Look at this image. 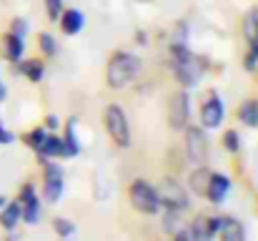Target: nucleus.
<instances>
[{
	"mask_svg": "<svg viewBox=\"0 0 258 241\" xmlns=\"http://www.w3.org/2000/svg\"><path fill=\"white\" fill-rule=\"evenodd\" d=\"M221 224H223V216H198V219L190 224L188 234H190V239L208 241V239H213V236H218Z\"/></svg>",
	"mask_w": 258,
	"mask_h": 241,
	"instance_id": "obj_11",
	"label": "nucleus"
},
{
	"mask_svg": "<svg viewBox=\"0 0 258 241\" xmlns=\"http://www.w3.org/2000/svg\"><path fill=\"white\" fill-rule=\"evenodd\" d=\"M18 204H20V221H25L30 226L38 224V219H40V201H38V194H35V186L33 183L20 186Z\"/></svg>",
	"mask_w": 258,
	"mask_h": 241,
	"instance_id": "obj_7",
	"label": "nucleus"
},
{
	"mask_svg": "<svg viewBox=\"0 0 258 241\" xmlns=\"http://www.w3.org/2000/svg\"><path fill=\"white\" fill-rule=\"evenodd\" d=\"M45 10H48L50 20H58L63 13V0H45Z\"/></svg>",
	"mask_w": 258,
	"mask_h": 241,
	"instance_id": "obj_28",
	"label": "nucleus"
},
{
	"mask_svg": "<svg viewBox=\"0 0 258 241\" xmlns=\"http://www.w3.org/2000/svg\"><path fill=\"white\" fill-rule=\"evenodd\" d=\"M218 236H221V239H226V241H243L246 239V231H243V224H241L238 219L228 216V219H223Z\"/></svg>",
	"mask_w": 258,
	"mask_h": 241,
	"instance_id": "obj_17",
	"label": "nucleus"
},
{
	"mask_svg": "<svg viewBox=\"0 0 258 241\" xmlns=\"http://www.w3.org/2000/svg\"><path fill=\"white\" fill-rule=\"evenodd\" d=\"M171 68L183 88H196L203 76V61L193 56L185 43H171Z\"/></svg>",
	"mask_w": 258,
	"mask_h": 241,
	"instance_id": "obj_1",
	"label": "nucleus"
},
{
	"mask_svg": "<svg viewBox=\"0 0 258 241\" xmlns=\"http://www.w3.org/2000/svg\"><path fill=\"white\" fill-rule=\"evenodd\" d=\"M238 121L248 128H258V101H246L241 108H238Z\"/></svg>",
	"mask_w": 258,
	"mask_h": 241,
	"instance_id": "obj_21",
	"label": "nucleus"
},
{
	"mask_svg": "<svg viewBox=\"0 0 258 241\" xmlns=\"http://www.w3.org/2000/svg\"><path fill=\"white\" fill-rule=\"evenodd\" d=\"M10 33H15V35L25 38V33H28V23H25L23 18H15V20L10 23Z\"/></svg>",
	"mask_w": 258,
	"mask_h": 241,
	"instance_id": "obj_29",
	"label": "nucleus"
},
{
	"mask_svg": "<svg viewBox=\"0 0 258 241\" xmlns=\"http://www.w3.org/2000/svg\"><path fill=\"white\" fill-rule=\"evenodd\" d=\"M23 51H25V43H23L20 35L8 33V35L3 38V53H5V58H8L10 63H18V61L23 58Z\"/></svg>",
	"mask_w": 258,
	"mask_h": 241,
	"instance_id": "obj_14",
	"label": "nucleus"
},
{
	"mask_svg": "<svg viewBox=\"0 0 258 241\" xmlns=\"http://www.w3.org/2000/svg\"><path fill=\"white\" fill-rule=\"evenodd\" d=\"M251 48H256V51H258V43H256V45H251Z\"/></svg>",
	"mask_w": 258,
	"mask_h": 241,
	"instance_id": "obj_36",
	"label": "nucleus"
},
{
	"mask_svg": "<svg viewBox=\"0 0 258 241\" xmlns=\"http://www.w3.org/2000/svg\"><path fill=\"white\" fill-rule=\"evenodd\" d=\"M128 196H131V204H133V209H138L141 214H158L161 211V199H158V191L148 183V181H143V178H138V181H133V186L128 188Z\"/></svg>",
	"mask_w": 258,
	"mask_h": 241,
	"instance_id": "obj_4",
	"label": "nucleus"
},
{
	"mask_svg": "<svg viewBox=\"0 0 258 241\" xmlns=\"http://www.w3.org/2000/svg\"><path fill=\"white\" fill-rule=\"evenodd\" d=\"M223 146H226V151H231V154H238V149H241V136H238V131H226L223 133Z\"/></svg>",
	"mask_w": 258,
	"mask_h": 241,
	"instance_id": "obj_25",
	"label": "nucleus"
},
{
	"mask_svg": "<svg viewBox=\"0 0 258 241\" xmlns=\"http://www.w3.org/2000/svg\"><path fill=\"white\" fill-rule=\"evenodd\" d=\"M3 206H5V196H0V209H3Z\"/></svg>",
	"mask_w": 258,
	"mask_h": 241,
	"instance_id": "obj_35",
	"label": "nucleus"
},
{
	"mask_svg": "<svg viewBox=\"0 0 258 241\" xmlns=\"http://www.w3.org/2000/svg\"><path fill=\"white\" fill-rule=\"evenodd\" d=\"M20 224V204L18 201H5V206L0 209V226L5 231H13Z\"/></svg>",
	"mask_w": 258,
	"mask_h": 241,
	"instance_id": "obj_15",
	"label": "nucleus"
},
{
	"mask_svg": "<svg viewBox=\"0 0 258 241\" xmlns=\"http://www.w3.org/2000/svg\"><path fill=\"white\" fill-rule=\"evenodd\" d=\"M243 35L251 45L258 43V8H251L246 13V20H243Z\"/></svg>",
	"mask_w": 258,
	"mask_h": 241,
	"instance_id": "obj_22",
	"label": "nucleus"
},
{
	"mask_svg": "<svg viewBox=\"0 0 258 241\" xmlns=\"http://www.w3.org/2000/svg\"><path fill=\"white\" fill-rule=\"evenodd\" d=\"M223 101L218 93H211L206 98V103L201 106V126L203 128H218L223 123Z\"/></svg>",
	"mask_w": 258,
	"mask_h": 241,
	"instance_id": "obj_10",
	"label": "nucleus"
},
{
	"mask_svg": "<svg viewBox=\"0 0 258 241\" xmlns=\"http://www.w3.org/2000/svg\"><path fill=\"white\" fill-rule=\"evenodd\" d=\"M211 168H206V166H198L193 173H190V188H193V194L196 196H206V191H208V181H211Z\"/></svg>",
	"mask_w": 258,
	"mask_h": 241,
	"instance_id": "obj_20",
	"label": "nucleus"
},
{
	"mask_svg": "<svg viewBox=\"0 0 258 241\" xmlns=\"http://www.w3.org/2000/svg\"><path fill=\"white\" fill-rule=\"evenodd\" d=\"M58 126H60L58 116H48V118H45V128H48V131H55Z\"/></svg>",
	"mask_w": 258,
	"mask_h": 241,
	"instance_id": "obj_32",
	"label": "nucleus"
},
{
	"mask_svg": "<svg viewBox=\"0 0 258 241\" xmlns=\"http://www.w3.org/2000/svg\"><path fill=\"white\" fill-rule=\"evenodd\" d=\"M45 136H48V128H35V131L25 133V143L38 154V151H40V146H43V141H45Z\"/></svg>",
	"mask_w": 258,
	"mask_h": 241,
	"instance_id": "obj_23",
	"label": "nucleus"
},
{
	"mask_svg": "<svg viewBox=\"0 0 258 241\" xmlns=\"http://www.w3.org/2000/svg\"><path fill=\"white\" fill-rule=\"evenodd\" d=\"M185 151H188V159L193 163H203L208 156V138H206V131L193 126L188 128L185 126Z\"/></svg>",
	"mask_w": 258,
	"mask_h": 241,
	"instance_id": "obj_8",
	"label": "nucleus"
},
{
	"mask_svg": "<svg viewBox=\"0 0 258 241\" xmlns=\"http://www.w3.org/2000/svg\"><path fill=\"white\" fill-rule=\"evenodd\" d=\"M138 73H141V61H138L133 53L118 51V53H113V58H110V63H108L105 78H108V85H110V88H123V85H128L131 80L136 78Z\"/></svg>",
	"mask_w": 258,
	"mask_h": 241,
	"instance_id": "obj_2",
	"label": "nucleus"
},
{
	"mask_svg": "<svg viewBox=\"0 0 258 241\" xmlns=\"http://www.w3.org/2000/svg\"><path fill=\"white\" fill-rule=\"evenodd\" d=\"M78 154H81V143L76 136V118H71L66 126V136H63V159H73Z\"/></svg>",
	"mask_w": 258,
	"mask_h": 241,
	"instance_id": "obj_16",
	"label": "nucleus"
},
{
	"mask_svg": "<svg viewBox=\"0 0 258 241\" xmlns=\"http://www.w3.org/2000/svg\"><path fill=\"white\" fill-rule=\"evenodd\" d=\"M5 98H8V88H5V85H3V80H0V103H3Z\"/></svg>",
	"mask_w": 258,
	"mask_h": 241,
	"instance_id": "obj_33",
	"label": "nucleus"
},
{
	"mask_svg": "<svg viewBox=\"0 0 258 241\" xmlns=\"http://www.w3.org/2000/svg\"><path fill=\"white\" fill-rule=\"evenodd\" d=\"M103 123H105V131H108V136L113 138L115 146H120V149L131 146V126H128V118H125L120 106L110 103L103 113Z\"/></svg>",
	"mask_w": 258,
	"mask_h": 241,
	"instance_id": "obj_3",
	"label": "nucleus"
},
{
	"mask_svg": "<svg viewBox=\"0 0 258 241\" xmlns=\"http://www.w3.org/2000/svg\"><path fill=\"white\" fill-rule=\"evenodd\" d=\"M58 23H60V30H63L66 35H78V33L83 30V25H86V15H83L81 10L71 8V10H63V13H60Z\"/></svg>",
	"mask_w": 258,
	"mask_h": 241,
	"instance_id": "obj_13",
	"label": "nucleus"
},
{
	"mask_svg": "<svg viewBox=\"0 0 258 241\" xmlns=\"http://www.w3.org/2000/svg\"><path fill=\"white\" fill-rule=\"evenodd\" d=\"M243 66H246V71H256V68H258V51H256V48H251V51L246 53Z\"/></svg>",
	"mask_w": 258,
	"mask_h": 241,
	"instance_id": "obj_30",
	"label": "nucleus"
},
{
	"mask_svg": "<svg viewBox=\"0 0 258 241\" xmlns=\"http://www.w3.org/2000/svg\"><path fill=\"white\" fill-rule=\"evenodd\" d=\"M18 73H23L28 80H33V83H40L43 80V73H45V66H43V61H18Z\"/></svg>",
	"mask_w": 258,
	"mask_h": 241,
	"instance_id": "obj_19",
	"label": "nucleus"
},
{
	"mask_svg": "<svg viewBox=\"0 0 258 241\" xmlns=\"http://www.w3.org/2000/svg\"><path fill=\"white\" fill-rule=\"evenodd\" d=\"M38 43H40V51H43L45 56H55V53H58V43H55V38H53L50 33H40V35H38Z\"/></svg>",
	"mask_w": 258,
	"mask_h": 241,
	"instance_id": "obj_24",
	"label": "nucleus"
},
{
	"mask_svg": "<svg viewBox=\"0 0 258 241\" xmlns=\"http://www.w3.org/2000/svg\"><path fill=\"white\" fill-rule=\"evenodd\" d=\"M53 226H55V234L58 236H73L76 234V226H73V221H68V219H55L53 221Z\"/></svg>",
	"mask_w": 258,
	"mask_h": 241,
	"instance_id": "obj_27",
	"label": "nucleus"
},
{
	"mask_svg": "<svg viewBox=\"0 0 258 241\" xmlns=\"http://www.w3.org/2000/svg\"><path fill=\"white\" fill-rule=\"evenodd\" d=\"M158 199H161V206H166L168 211H185L188 209V196H185V191H183V186L180 183H175L171 178H166L158 188Z\"/></svg>",
	"mask_w": 258,
	"mask_h": 241,
	"instance_id": "obj_6",
	"label": "nucleus"
},
{
	"mask_svg": "<svg viewBox=\"0 0 258 241\" xmlns=\"http://www.w3.org/2000/svg\"><path fill=\"white\" fill-rule=\"evenodd\" d=\"M43 171H45V183H43V199L48 204H58L60 196H63V168L58 163H53L50 159H43Z\"/></svg>",
	"mask_w": 258,
	"mask_h": 241,
	"instance_id": "obj_5",
	"label": "nucleus"
},
{
	"mask_svg": "<svg viewBox=\"0 0 258 241\" xmlns=\"http://www.w3.org/2000/svg\"><path fill=\"white\" fill-rule=\"evenodd\" d=\"M13 141H15V136L0 123V146H8V143H13Z\"/></svg>",
	"mask_w": 258,
	"mask_h": 241,
	"instance_id": "obj_31",
	"label": "nucleus"
},
{
	"mask_svg": "<svg viewBox=\"0 0 258 241\" xmlns=\"http://www.w3.org/2000/svg\"><path fill=\"white\" fill-rule=\"evenodd\" d=\"M228 191H231V178H228L226 173H211L206 199L213 201V204H223L226 196H228Z\"/></svg>",
	"mask_w": 258,
	"mask_h": 241,
	"instance_id": "obj_12",
	"label": "nucleus"
},
{
	"mask_svg": "<svg viewBox=\"0 0 258 241\" xmlns=\"http://www.w3.org/2000/svg\"><path fill=\"white\" fill-rule=\"evenodd\" d=\"M163 229H166V234H175V231L180 229V216H178V211H166V216H163Z\"/></svg>",
	"mask_w": 258,
	"mask_h": 241,
	"instance_id": "obj_26",
	"label": "nucleus"
},
{
	"mask_svg": "<svg viewBox=\"0 0 258 241\" xmlns=\"http://www.w3.org/2000/svg\"><path fill=\"white\" fill-rule=\"evenodd\" d=\"M168 126L173 131H183L188 126V93H173L168 101Z\"/></svg>",
	"mask_w": 258,
	"mask_h": 241,
	"instance_id": "obj_9",
	"label": "nucleus"
},
{
	"mask_svg": "<svg viewBox=\"0 0 258 241\" xmlns=\"http://www.w3.org/2000/svg\"><path fill=\"white\" fill-rule=\"evenodd\" d=\"M138 43H141V45L146 43V33H143V30H138Z\"/></svg>",
	"mask_w": 258,
	"mask_h": 241,
	"instance_id": "obj_34",
	"label": "nucleus"
},
{
	"mask_svg": "<svg viewBox=\"0 0 258 241\" xmlns=\"http://www.w3.org/2000/svg\"><path fill=\"white\" fill-rule=\"evenodd\" d=\"M38 156H43V159H63V138L55 136V133H48L43 146H40V151H38Z\"/></svg>",
	"mask_w": 258,
	"mask_h": 241,
	"instance_id": "obj_18",
	"label": "nucleus"
}]
</instances>
